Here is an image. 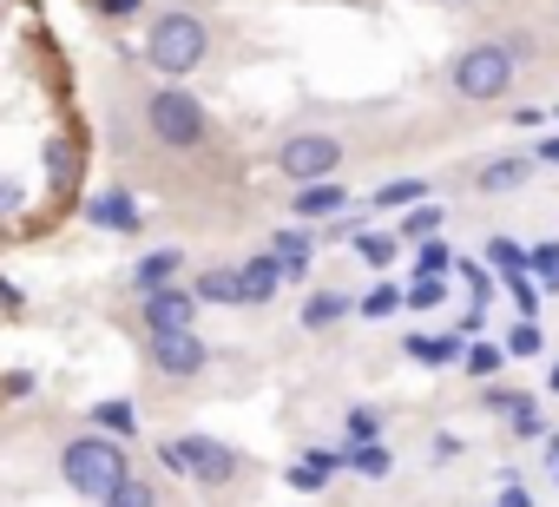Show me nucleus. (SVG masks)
Wrapping results in <instances>:
<instances>
[{
    "instance_id": "1",
    "label": "nucleus",
    "mask_w": 559,
    "mask_h": 507,
    "mask_svg": "<svg viewBox=\"0 0 559 507\" xmlns=\"http://www.w3.org/2000/svg\"><path fill=\"white\" fill-rule=\"evenodd\" d=\"M204 54H211V21L198 14V8H158L152 14V27H145V67L158 73V80H191L198 67H204Z\"/></svg>"
},
{
    "instance_id": "2",
    "label": "nucleus",
    "mask_w": 559,
    "mask_h": 507,
    "mask_svg": "<svg viewBox=\"0 0 559 507\" xmlns=\"http://www.w3.org/2000/svg\"><path fill=\"white\" fill-rule=\"evenodd\" d=\"M513 80H520V54H513V40H474V47H461V54L448 60V86H454V99H474V106L507 99Z\"/></svg>"
},
{
    "instance_id": "3",
    "label": "nucleus",
    "mask_w": 559,
    "mask_h": 507,
    "mask_svg": "<svg viewBox=\"0 0 559 507\" xmlns=\"http://www.w3.org/2000/svg\"><path fill=\"white\" fill-rule=\"evenodd\" d=\"M132 468H126V448H119V435H73L67 448H60V481L80 494V500H106L119 481H126Z\"/></svg>"
},
{
    "instance_id": "4",
    "label": "nucleus",
    "mask_w": 559,
    "mask_h": 507,
    "mask_svg": "<svg viewBox=\"0 0 559 507\" xmlns=\"http://www.w3.org/2000/svg\"><path fill=\"white\" fill-rule=\"evenodd\" d=\"M145 132H152L165 152H198V145H211V113H204L178 80H165V86L145 99Z\"/></svg>"
},
{
    "instance_id": "5",
    "label": "nucleus",
    "mask_w": 559,
    "mask_h": 507,
    "mask_svg": "<svg viewBox=\"0 0 559 507\" xmlns=\"http://www.w3.org/2000/svg\"><path fill=\"white\" fill-rule=\"evenodd\" d=\"M158 461H165L171 474H191L198 487H230V481L243 474L237 448H224L217 435H178V441H158Z\"/></svg>"
},
{
    "instance_id": "6",
    "label": "nucleus",
    "mask_w": 559,
    "mask_h": 507,
    "mask_svg": "<svg viewBox=\"0 0 559 507\" xmlns=\"http://www.w3.org/2000/svg\"><path fill=\"white\" fill-rule=\"evenodd\" d=\"M276 172H284L290 185L336 178L343 172V139H330V132H290L284 145H276Z\"/></svg>"
},
{
    "instance_id": "7",
    "label": "nucleus",
    "mask_w": 559,
    "mask_h": 507,
    "mask_svg": "<svg viewBox=\"0 0 559 507\" xmlns=\"http://www.w3.org/2000/svg\"><path fill=\"white\" fill-rule=\"evenodd\" d=\"M145 356H152V369L165 382H198L204 363H211V343H204V330H152Z\"/></svg>"
},
{
    "instance_id": "8",
    "label": "nucleus",
    "mask_w": 559,
    "mask_h": 507,
    "mask_svg": "<svg viewBox=\"0 0 559 507\" xmlns=\"http://www.w3.org/2000/svg\"><path fill=\"white\" fill-rule=\"evenodd\" d=\"M198 317H204V304H198L191 284H165V291L139 297V323H145V337H152V330H198Z\"/></svg>"
},
{
    "instance_id": "9",
    "label": "nucleus",
    "mask_w": 559,
    "mask_h": 507,
    "mask_svg": "<svg viewBox=\"0 0 559 507\" xmlns=\"http://www.w3.org/2000/svg\"><path fill=\"white\" fill-rule=\"evenodd\" d=\"M86 224H99V231H119V237H139L145 231V211L132 204V191H93L86 198Z\"/></svg>"
},
{
    "instance_id": "10",
    "label": "nucleus",
    "mask_w": 559,
    "mask_h": 507,
    "mask_svg": "<svg viewBox=\"0 0 559 507\" xmlns=\"http://www.w3.org/2000/svg\"><path fill=\"white\" fill-rule=\"evenodd\" d=\"M178 271H185V250H178V244H158V250H145V258H139L126 278H132V291H139V297H152V291L178 284Z\"/></svg>"
},
{
    "instance_id": "11",
    "label": "nucleus",
    "mask_w": 559,
    "mask_h": 507,
    "mask_svg": "<svg viewBox=\"0 0 559 507\" xmlns=\"http://www.w3.org/2000/svg\"><path fill=\"white\" fill-rule=\"evenodd\" d=\"M270 250H276V264H284V284H297V278H310V250H317V231L297 217V224H284L270 237Z\"/></svg>"
},
{
    "instance_id": "12",
    "label": "nucleus",
    "mask_w": 559,
    "mask_h": 507,
    "mask_svg": "<svg viewBox=\"0 0 559 507\" xmlns=\"http://www.w3.org/2000/svg\"><path fill=\"white\" fill-rule=\"evenodd\" d=\"M237 284H243V304H250V310L270 304L276 291H284V264H276V250H257V258H243Z\"/></svg>"
},
{
    "instance_id": "13",
    "label": "nucleus",
    "mask_w": 559,
    "mask_h": 507,
    "mask_svg": "<svg viewBox=\"0 0 559 507\" xmlns=\"http://www.w3.org/2000/svg\"><path fill=\"white\" fill-rule=\"evenodd\" d=\"M290 211H297L304 224H317V217H336V211H349V191H343L336 178H317V185H297Z\"/></svg>"
},
{
    "instance_id": "14",
    "label": "nucleus",
    "mask_w": 559,
    "mask_h": 507,
    "mask_svg": "<svg viewBox=\"0 0 559 507\" xmlns=\"http://www.w3.org/2000/svg\"><path fill=\"white\" fill-rule=\"evenodd\" d=\"M526 178H533V158H513V152H507V158H487V165L474 172V191L500 198V191H520Z\"/></svg>"
},
{
    "instance_id": "15",
    "label": "nucleus",
    "mask_w": 559,
    "mask_h": 507,
    "mask_svg": "<svg viewBox=\"0 0 559 507\" xmlns=\"http://www.w3.org/2000/svg\"><path fill=\"white\" fill-rule=\"evenodd\" d=\"M191 291H198V304H204V310H211V304H217V310H243V284H237V271H230V264L198 271V278H191Z\"/></svg>"
},
{
    "instance_id": "16",
    "label": "nucleus",
    "mask_w": 559,
    "mask_h": 507,
    "mask_svg": "<svg viewBox=\"0 0 559 507\" xmlns=\"http://www.w3.org/2000/svg\"><path fill=\"white\" fill-rule=\"evenodd\" d=\"M402 350H408L415 363H435V369H448V363H461V356H467V337H461V330H448V337H408Z\"/></svg>"
},
{
    "instance_id": "17",
    "label": "nucleus",
    "mask_w": 559,
    "mask_h": 507,
    "mask_svg": "<svg viewBox=\"0 0 559 507\" xmlns=\"http://www.w3.org/2000/svg\"><path fill=\"white\" fill-rule=\"evenodd\" d=\"M441 224H448V211L421 198V204H408V211H402V224H395V237H402V244H428V237H435Z\"/></svg>"
},
{
    "instance_id": "18",
    "label": "nucleus",
    "mask_w": 559,
    "mask_h": 507,
    "mask_svg": "<svg viewBox=\"0 0 559 507\" xmlns=\"http://www.w3.org/2000/svg\"><path fill=\"white\" fill-rule=\"evenodd\" d=\"M349 310H356V304H349V291H317V297L304 304V330H336Z\"/></svg>"
},
{
    "instance_id": "19",
    "label": "nucleus",
    "mask_w": 559,
    "mask_h": 507,
    "mask_svg": "<svg viewBox=\"0 0 559 507\" xmlns=\"http://www.w3.org/2000/svg\"><path fill=\"white\" fill-rule=\"evenodd\" d=\"M349 244H356V258H362V264H376V271H389V264H395V250H402V237H395V231H356Z\"/></svg>"
},
{
    "instance_id": "20",
    "label": "nucleus",
    "mask_w": 559,
    "mask_h": 507,
    "mask_svg": "<svg viewBox=\"0 0 559 507\" xmlns=\"http://www.w3.org/2000/svg\"><path fill=\"white\" fill-rule=\"evenodd\" d=\"M86 422H93V428H106V435H139V409H132V402H119V396H112V402H93V409H86Z\"/></svg>"
},
{
    "instance_id": "21",
    "label": "nucleus",
    "mask_w": 559,
    "mask_h": 507,
    "mask_svg": "<svg viewBox=\"0 0 559 507\" xmlns=\"http://www.w3.org/2000/svg\"><path fill=\"white\" fill-rule=\"evenodd\" d=\"M487 271H493V278H520V271H526V250H520L513 237H487Z\"/></svg>"
},
{
    "instance_id": "22",
    "label": "nucleus",
    "mask_w": 559,
    "mask_h": 507,
    "mask_svg": "<svg viewBox=\"0 0 559 507\" xmlns=\"http://www.w3.org/2000/svg\"><path fill=\"white\" fill-rule=\"evenodd\" d=\"M421 198H428V178H389V185L376 191L382 211H408V204H421Z\"/></svg>"
},
{
    "instance_id": "23",
    "label": "nucleus",
    "mask_w": 559,
    "mask_h": 507,
    "mask_svg": "<svg viewBox=\"0 0 559 507\" xmlns=\"http://www.w3.org/2000/svg\"><path fill=\"white\" fill-rule=\"evenodd\" d=\"M99 507H158V487H152L145 474H126V481H119Z\"/></svg>"
},
{
    "instance_id": "24",
    "label": "nucleus",
    "mask_w": 559,
    "mask_h": 507,
    "mask_svg": "<svg viewBox=\"0 0 559 507\" xmlns=\"http://www.w3.org/2000/svg\"><path fill=\"white\" fill-rule=\"evenodd\" d=\"M343 461H349L356 474H369V481L389 474V448H382V441H356V448H343Z\"/></svg>"
},
{
    "instance_id": "25",
    "label": "nucleus",
    "mask_w": 559,
    "mask_h": 507,
    "mask_svg": "<svg viewBox=\"0 0 559 507\" xmlns=\"http://www.w3.org/2000/svg\"><path fill=\"white\" fill-rule=\"evenodd\" d=\"M454 271V250L441 244V237H428L421 250H415V278H448Z\"/></svg>"
},
{
    "instance_id": "26",
    "label": "nucleus",
    "mask_w": 559,
    "mask_h": 507,
    "mask_svg": "<svg viewBox=\"0 0 559 507\" xmlns=\"http://www.w3.org/2000/svg\"><path fill=\"white\" fill-rule=\"evenodd\" d=\"M435 304H448V278H415L402 291V310H435Z\"/></svg>"
},
{
    "instance_id": "27",
    "label": "nucleus",
    "mask_w": 559,
    "mask_h": 507,
    "mask_svg": "<svg viewBox=\"0 0 559 507\" xmlns=\"http://www.w3.org/2000/svg\"><path fill=\"white\" fill-rule=\"evenodd\" d=\"M343 435H349V448H356V441H382V415H376L369 402H356V409L343 415Z\"/></svg>"
},
{
    "instance_id": "28",
    "label": "nucleus",
    "mask_w": 559,
    "mask_h": 507,
    "mask_svg": "<svg viewBox=\"0 0 559 507\" xmlns=\"http://www.w3.org/2000/svg\"><path fill=\"white\" fill-rule=\"evenodd\" d=\"M546 350V337H539V323L533 317H520L513 330H507V356H539Z\"/></svg>"
},
{
    "instance_id": "29",
    "label": "nucleus",
    "mask_w": 559,
    "mask_h": 507,
    "mask_svg": "<svg viewBox=\"0 0 559 507\" xmlns=\"http://www.w3.org/2000/svg\"><path fill=\"white\" fill-rule=\"evenodd\" d=\"M356 310H362V317H395V310H402V284H376Z\"/></svg>"
},
{
    "instance_id": "30",
    "label": "nucleus",
    "mask_w": 559,
    "mask_h": 507,
    "mask_svg": "<svg viewBox=\"0 0 559 507\" xmlns=\"http://www.w3.org/2000/svg\"><path fill=\"white\" fill-rule=\"evenodd\" d=\"M454 271H461V284H467V297H474V310H480V304L493 297V271H487V264H454Z\"/></svg>"
},
{
    "instance_id": "31",
    "label": "nucleus",
    "mask_w": 559,
    "mask_h": 507,
    "mask_svg": "<svg viewBox=\"0 0 559 507\" xmlns=\"http://www.w3.org/2000/svg\"><path fill=\"white\" fill-rule=\"evenodd\" d=\"M93 14H99V21H112V27H126V21H139V14H145V0H93Z\"/></svg>"
},
{
    "instance_id": "32",
    "label": "nucleus",
    "mask_w": 559,
    "mask_h": 507,
    "mask_svg": "<svg viewBox=\"0 0 559 507\" xmlns=\"http://www.w3.org/2000/svg\"><path fill=\"white\" fill-rule=\"evenodd\" d=\"M461 363H467V376H493V369H500V350H493V343H467Z\"/></svg>"
},
{
    "instance_id": "33",
    "label": "nucleus",
    "mask_w": 559,
    "mask_h": 507,
    "mask_svg": "<svg viewBox=\"0 0 559 507\" xmlns=\"http://www.w3.org/2000/svg\"><path fill=\"white\" fill-rule=\"evenodd\" d=\"M284 481H290L297 494H323V481H330V474H323V468H310V461H304V468L290 461V474H284Z\"/></svg>"
},
{
    "instance_id": "34",
    "label": "nucleus",
    "mask_w": 559,
    "mask_h": 507,
    "mask_svg": "<svg viewBox=\"0 0 559 507\" xmlns=\"http://www.w3.org/2000/svg\"><path fill=\"white\" fill-rule=\"evenodd\" d=\"M507 291H513V304H520V317H533V304H539V291L526 284V271H520V278H507Z\"/></svg>"
},
{
    "instance_id": "35",
    "label": "nucleus",
    "mask_w": 559,
    "mask_h": 507,
    "mask_svg": "<svg viewBox=\"0 0 559 507\" xmlns=\"http://www.w3.org/2000/svg\"><path fill=\"white\" fill-rule=\"evenodd\" d=\"M0 389H8L14 402H21V396H34V369H14V376H0Z\"/></svg>"
},
{
    "instance_id": "36",
    "label": "nucleus",
    "mask_w": 559,
    "mask_h": 507,
    "mask_svg": "<svg viewBox=\"0 0 559 507\" xmlns=\"http://www.w3.org/2000/svg\"><path fill=\"white\" fill-rule=\"evenodd\" d=\"M546 119H552V113H539V106H513V126H520V132H539Z\"/></svg>"
},
{
    "instance_id": "37",
    "label": "nucleus",
    "mask_w": 559,
    "mask_h": 507,
    "mask_svg": "<svg viewBox=\"0 0 559 507\" xmlns=\"http://www.w3.org/2000/svg\"><path fill=\"white\" fill-rule=\"evenodd\" d=\"M21 198H27V191H21L14 178H0V217H14V211H21Z\"/></svg>"
},
{
    "instance_id": "38",
    "label": "nucleus",
    "mask_w": 559,
    "mask_h": 507,
    "mask_svg": "<svg viewBox=\"0 0 559 507\" xmlns=\"http://www.w3.org/2000/svg\"><path fill=\"white\" fill-rule=\"evenodd\" d=\"M493 507H533V494H526V487H520V481H507V487H500V500H493Z\"/></svg>"
},
{
    "instance_id": "39",
    "label": "nucleus",
    "mask_w": 559,
    "mask_h": 507,
    "mask_svg": "<svg viewBox=\"0 0 559 507\" xmlns=\"http://www.w3.org/2000/svg\"><path fill=\"white\" fill-rule=\"evenodd\" d=\"M539 165H559V132H546V139H539Z\"/></svg>"
},
{
    "instance_id": "40",
    "label": "nucleus",
    "mask_w": 559,
    "mask_h": 507,
    "mask_svg": "<svg viewBox=\"0 0 559 507\" xmlns=\"http://www.w3.org/2000/svg\"><path fill=\"white\" fill-rule=\"evenodd\" d=\"M559 461V428H546V468Z\"/></svg>"
},
{
    "instance_id": "41",
    "label": "nucleus",
    "mask_w": 559,
    "mask_h": 507,
    "mask_svg": "<svg viewBox=\"0 0 559 507\" xmlns=\"http://www.w3.org/2000/svg\"><path fill=\"white\" fill-rule=\"evenodd\" d=\"M546 382H552V389H559V363H552V376H546Z\"/></svg>"
},
{
    "instance_id": "42",
    "label": "nucleus",
    "mask_w": 559,
    "mask_h": 507,
    "mask_svg": "<svg viewBox=\"0 0 559 507\" xmlns=\"http://www.w3.org/2000/svg\"><path fill=\"white\" fill-rule=\"evenodd\" d=\"M552 474H559V461H552Z\"/></svg>"
},
{
    "instance_id": "43",
    "label": "nucleus",
    "mask_w": 559,
    "mask_h": 507,
    "mask_svg": "<svg viewBox=\"0 0 559 507\" xmlns=\"http://www.w3.org/2000/svg\"><path fill=\"white\" fill-rule=\"evenodd\" d=\"M552 119H559V113H552Z\"/></svg>"
}]
</instances>
